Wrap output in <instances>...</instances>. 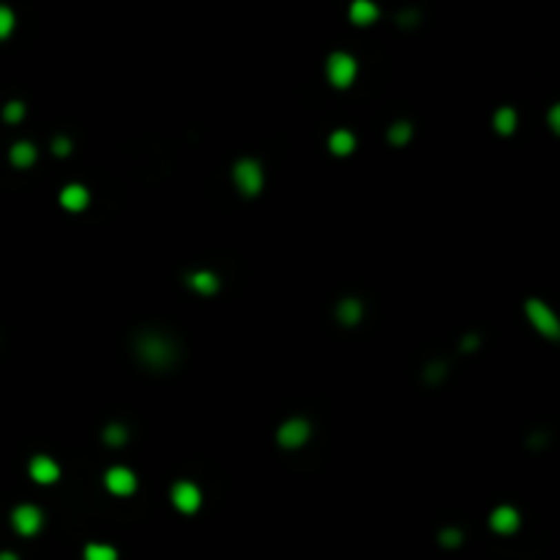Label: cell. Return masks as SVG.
I'll use <instances>...</instances> for the list:
<instances>
[{"instance_id":"1","label":"cell","mask_w":560,"mask_h":560,"mask_svg":"<svg viewBox=\"0 0 560 560\" xmlns=\"http://www.w3.org/2000/svg\"><path fill=\"white\" fill-rule=\"evenodd\" d=\"M232 181H235V186L241 189V194L254 197V194H260V189H263V167H260L254 159H241V161L235 164V170H232Z\"/></svg>"},{"instance_id":"2","label":"cell","mask_w":560,"mask_h":560,"mask_svg":"<svg viewBox=\"0 0 560 560\" xmlns=\"http://www.w3.org/2000/svg\"><path fill=\"white\" fill-rule=\"evenodd\" d=\"M11 522H14V530H17V533H22V536H33V533H39V530H41L44 514H41L36 506L22 503V506H17V508H14Z\"/></svg>"},{"instance_id":"3","label":"cell","mask_w":560,"mask_h":560,"mask_svg":"<svg viewBox=\"0 0 560 560\" xmlns=\"http://www.w3.org/2000/svg\"><path fill=\"white\" fill-rule=\"evenodd\" d=\"M528 317H530V323H533L544 337H550V339H558L560 337L558 320H555V314L550 312L547 303H541V301H528Z\"/></svg>"},{"instance_id":"4","label":"cell","mask_w":560,"mask_h":560,"mask_svg":"<svg viewBox=\"0 0 560 560\" xmlns=\"http://www.w3.org/2000/svg\"><path fill=\"white\" fill-rule=\"evenodd\" d=\"M355 61H352L348 52H334L328 58V79L337 85V88H348L352 79H355Z\"/></svg>"},{"instance_id":"5","label":"cell","mask_w":560,"mask_h":560,"mask_svg":"<svg viewBox=\"0 0 560 560\" xmlns=\"http://www.w3.org/2000/svg\"><path fill=\"white\" fill-rule=\"evenodd\" d=\"M172 503H175L178 511L194 514L200 508V503H203V492L197 490V484H192V481H178L172 487Z\"/></svg>"},{"instance_id":"6","label":"cell","mask_w":560,"mask_h":560,"mask_svg":"<svg viewBox=\"0 0 560 560\" xmlns=\"http://www.w3.org/2000/svg\"><path fill=\"white\" fill-rule=\"evenodd\" d=\"M277 440H279V446H284V448H298V446H303V443L309 440V423L303 419L284 421L279 426V432H277Z\"/></svg>"},{"instance_id":"7","label":"cell","mask_w":560,"mask_h":560,"mask_svg":"<svg viewBox=\"0 0 560 560\" xmlns=\"http://www.w3.org/2000/svg\"><path fill=\"white\" fill-rule=\"evenodd\" d=\"M104 484H107V490L112 492V494H121V497L132 494V492L137 490V479H134V473L129 468H112V470H107Z\"/></svg>"},{"instance_id":"8","label":"cell","mask_w":560,"mask_h":560,"mask_svg":"<svg viewBox=\"0 0 560 560\" xmlns=\"http://www.w3.org/2000/svg\"><path fill=\"white\" fill-rule=\"evenodd\" d=\"M58 476H61V468L55 459H50V457H33L30 459V479L33 481L52 484V481H58Z\"/></svg>"},{"instance_id":"9","label":"cell","mask_w":560,"mask_h":560,"mask_svg":"<svg viewBox=\"0 0 560 560\" xmlns=\"http://www.w3.org/2000/svg\"><path fill=\"white\" fill-rule=\"evenodd\" d=\"M140 355L150 363V366H164V363H170V348H167V342L164 339H159V337H148L145 342H142V350Z\"/></svg>"},{"instance_id":"10","label":"cell","mask_w":560,"mask_h":560,"mask_svg":"<svg viewBox=\"0 0 560 560\" xmlns=\"http://www.w3.org/2000/svg\"><path fill=\"white\" fill-rule=\"evenodd\" d=\"M490 525L492 530H497V533H514L519 528V511L511 508V506H500V508L492 511Z\"/></svg>"},{"instance_id":"11","label":"cell","mask_w":560,"mask_h":560,"mask_svg":"<svg viewBox=\"0 0 560 560\" xmlns=\"http://www.w3.org/2000/svg\"><path fill=\"white\" fill-rule=\"evenodd\" d=\"M88 203H90V194H88V189L85 186H79V183H71V186H66L63 192H61V206L66 210H82L88 208Z\"/></svg>"},{"instance_id":"12","label":"cell","mask_w":560,"mask_h":560,"mask_svg":"<svg viewBox=\"0 0 560 560\" xmlns=\"http://www.w3.org/2000/svg\"><path fill=\"white\" fill-rule=\"evenodd\" d=\"M350 17L355 25H372L377 17H380V8L369 0H355L350 8Z\"/></svg>"},{"instance_id":"13","label":"cell","mask_w":560,"mask_h":560,"mask_svg":"<svg viewBox=\"0 0 560 560\" xmlns=\"http://www.w3.org/2000/svg\"><path fill=\"white\" fill-rule=\"evenodd\" d=\"M328 145H331V153H337V156H350L352 150H355V137H352V132H348V129H339V132L331 134Z\"/></svg>"},{"instance_id":"14","label":"cell","mask_w":560,"mask_h":560,"mask_svg":"<svg viewBox=\"0 0 560 560\" xmlns=\"http://www.w3.org/2000/svg\"><path fill=\"white\" fill-rule=\"evenodd\" d=\"M494 132H500L503 137H508L514 129H517V112L511 110V107H503V110H497L494 112Z\"/></svg>"},{"instance_id":"15","label":"cell","mask_w":560,"mask_h":560,"mask_svg":"<svg viewBox=\"0 0 560 560\" xmlns=\"http://www.w3.org/2000/svg\"><path fill=\"white\" fill-rule=\"evenodd\" d=\"M189 284H192V290H197V292H203V295H210V292L219 290V279H216L210 271H197V274H192V277H189Z\"/></svg>"},{"instance_id":"16","label":"cell","mask_w":560,"mask_h":560,"mask_svg":"<svg viewBox=\"0 0 560 560\" xmlns=\"http://www.w3.org/2000/svg\"><path fill=\"white\" fill-rule=\"evenodd\" d=\"M36 161V148L30 145V142H17L14 148H11V164H17V167H30Z\"/></svg>"},{"instance_id":"17","label":"cell","mask_w":560,"mask_h":560,"mask_svg":"<svg viewBox=\"0 0 560 560\" xmlns=\"http://www.w3.org/2000/svg\"><path fill=\"white\" fill-rule=\"evenodd\" d=\"M337 314H339V320L342 323H348V326H355L358 320H361V314H363V306L358 303V301H342L339 303V309H337Z\"/></svg>"},{"instance_id":"18","label":"cell","mask_w":560,"mask_h":560,"mask_svg":"<svg viewBox=\"0 0 560 560\" xmlns=\"http://www.w3.org/2000/svg\"><path fill=\"white\" fill-rule=\"evenodd\" d=\"M85 560H118V552L110 544H88L85 547Z\"/></svg>"},{"instance_id":"19","label":"cell","mask_w":560,"mask_h":560,"mask_svg":"<svg viewBox=\"0 0 560 560\" xmlns=\"http://www.w3.org/2000/svg\"><path fill=\"white\" fill-rule=\"evenodd\" d=\"M410 134H413V126H410V123H397V126H391V132H388V142H391V145H405V142L410 140Z\"/></svg>"},{"instance_id":"20","label":"cell","mask_w":560,"mask_h":560,"mask_svg":"<svg viewBox=\"0 0 560 560\" xmlns=\"http://www.w3.org/2000/svg\"><path fill=\"white\" fill-rule=\"evenodd\" d=\"M104 443H107V446H123V443H126V429L118 426V423L107 426V429H104Z\"/></svg>"},{"instance_id":"21","label":"cell","mask_w":560,"mask_h":560,"mask_svg":"<svg viewBox=\"0 0 560 560\" xmlns=\"http://www.w3.org/2000/svg\"><path fill=\"white\" fill-rule=\"evenodd\" d=\"M11 30H14V14H11V8L0 6V39H8Z\"/></svg>"},{"instance_id":"22","label":"cell","mask_w":560,"mask_h":560,"mask_svg":"<svg viewBox=\"0 0 560 560\" xmlns=\"http://www.w3.org/2000/svg\"><path fill=\"white\" fill-rule=\"evenodd\" d=\"M22 115H25V107H22V101H11V104H6V110H3V118H6L8 123H17V121H22Z\"/></svg>"},{"instance_id":"23","label":"cell","mask_w":560,"mask_h":560,"mask_svg":"<svg viewBox=\"0 0 560 560\" xmlns=\"http://www.w3.org/2000/svg\"><path fill=\"white\" fill-rule=\"evenodd\" d=\"M440 541H443L446 547H459V544H462V533H459V530H446V533L440 536Z\"/></svg>"},{"instance_id":"24","label":"cell","mask_w":560,"mask_h":560,"mask_svg":"<svg viewBox=\"0 0 560 560\" xmlns=\"http://www.w3.org/2000/svg\"><path fill=\"white\" fill-rule=\"evenodd\" d=\"M52 150H55L58 156H69V153H71V142L66 140V137H58V140L52 142Z\"/></svg>"},{"instance_id":"25","label":"cell","mask_w":560,"mask_h":560,"mask_svg":"<svg viewBox=\"0 0 560 560\" xmlns=\"http://www.w3.org/2000/svg\"><path fill=\"white\" fill-rule=\"evenodd\" d=\"M558 126H560V110L555 107V110H552V129L558 132Z\"/></svg>"},{"instance_id":"26","label":"cell","mask_w":560,"mask_h":560,"mask_svg":"<svg viewBox=\"0 0 560 560\" xmlns=\"http://www.w3.org/2000/svg\"><path fill=\"white\" fill-rule=\"evenodd\" d=\"M0 560H19L14 552H0Z\"/></svg>"}]
</instances>
